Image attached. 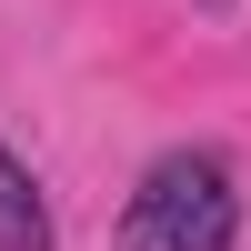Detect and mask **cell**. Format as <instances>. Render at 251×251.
Masks as SVG:
<instances>
[{"label":"cell","mask_w":251,"mask_h":251,"mask_svg":"<svg viewBox=\"0 0 251 251\" xmlns=\"http://www.w3.org/2000/svg\"><path fill=\"white\" fill-rule=\"evenodd\" d=\"M231 241H241V191L221 151H161L121 211V251H231Z\"/></svg>","instance_id":"obj_1"},{"label":"cell","mask_w":251,"mask_h":251,"mask_svg":"<svg viewBox=\"0 0 251 251\" xmlns=\"http://www.w3.org/2000/svg\"><path fill=\"white\" fill-rule=\"evenodd\" d=\"M0 251H50V201L10 151H0Z\"/></svg>","instance_id":"obj_2"},{"label":"cell","mask_w":251,"mask_h":251,"mask_svg":"<svg viewBox=\"0 0 251 251\" xmlns=\"http://www.w3.org/2000/svg\"><path fill=\"white\" fill-rule=\"evenodd\" d=\"M201 10H231V0H201Z\"/></svg>","instance_id":"obj_3"}]
</instances>
